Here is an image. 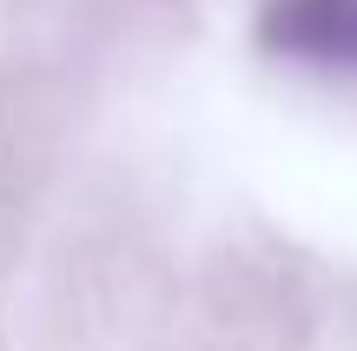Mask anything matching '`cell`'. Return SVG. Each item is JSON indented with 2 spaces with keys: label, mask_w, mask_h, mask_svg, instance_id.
Instances as JSON below:
<instances>
[{
  "label": "cell",
  "mask_w": 357,
  "mask_h": 351,
  "mask_svg": "<svg viewBox=\"0 0 357 351\" xmlns=\"http://www.w3.org/2000/svg\"><path fill=\"white\" fill-rule=\"evenodd\" d=\"M258 33L284 60L357 73V0H271Z\"/></svg>",
  "instance_id": "6da1fadb"
}]
</instances>
